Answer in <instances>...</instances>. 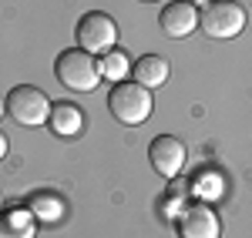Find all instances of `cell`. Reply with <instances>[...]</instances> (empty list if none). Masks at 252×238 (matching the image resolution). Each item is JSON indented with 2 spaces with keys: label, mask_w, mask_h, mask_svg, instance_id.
Instances as JSON below:
<instances>
[{
  "label": "cell",
  "mask_w": 252,
  "mask_h": 238,
  "mask_svg": "<svg viewBox=\"0 0 252 238\" xmlns=\"http://www.w3.org/2000/svg\"><path fill=\"white\" fill-rule=\"evenodd\" d=\"M152 107H155L152 91L141 87V84H135V80H118L115 87H111V94H108V111H111V118L121 121V124H128V128L145 124V121L152 118Z\"/></svg>",
  "instance_id": "cell-1"
},
{
  "label": "cell",
  "mask_w": 252,
  "mask_h": 238,
  "mask_svg": "<svg viewBox=\"0 0 252 238\" xmlns=\"http://www.w3.org/2000/svg\"><path fill=\"white\" fill-rule=\"evenodd\" d=\"M54 74L67 91H94L101 84V67H97L94 54H88L81 47L61 51L58 60H54Z\"/></svg>",
  "instance_id": "cell-2"
},
{
  "label": "cell",
  "mask_w": 252,
  "mask_h": 238,
  "mask_svg": "<svg viewBox=\"0 0 252 238\" xmlns=\"http://www.w3.org/2000/svg\"><path fill=\"white\" fill-rule=\"evenodd\" d=\"M198 27L212 40H232L246 30V10L235 0H205L198 10Z\"/></svg>",
  "instance_id": "cell-3"
},
{
  "label": "cell",
  "mask_w": 252,
  "mask_h": 238,
  "mask_svg": "<svg viewBox=\"0 0 252 238\" xmlns=\"http://www.w3.org/2000/svg\"><path fill=\"white\" fill-rule=\"evenodd\" d=\"M7 114L17 121V124H24V128H37V124H47V118H51V101H47V94L40 91V87H34V84H17L10 94H7Z\"/></svg>",
  "instance_id": "cell-4"
},
{
  "label": "cell",
  "mask_w": 252,
  "mask_h": 238,
  "mask_svg": "<svg viewBox=\"0 0 252 238\" xmlns=\"http://www.w3.org/2000/svg\"><path fill=\"white\" fill-rule=\"evenodd\" d=\"M74 37H78L81 51H88V54H108V51H115L118 24L104 10H88V14H81L78 27H74Z\"/></svg>",
  "instance_id": "cell-5"
},
{
  "label": "cell",
  "mask_w": 252,
  "mask_h": 238,
  "mask_svg": "<svg viewBox=\"0 0 252 238\" xmlns=\"http://www.w3.org/2000/svg\"><path fill=\"white\" fill-rule=\"evenodd\" d=\"M185 158H189L185 141L175 138V134H158V138L148 144V161H152V168H155L158 175H165V178H175V175L182 171Z\"/></svg>",
  "instance_id": "cell-6"
},
{
  "label": "cell",
  "mask_w": 252,
  "mask_h": 238,
  "mask_svg": "<svg viewBox=\"0 0 252 238\" xmlns=\"http://www.w3.org/2000/svg\"><path fill=\"white\" fill-rule=\"evenodd\" d=\"M175 228H178V238H219L222 235V221L215 215V208H209V205H189L178 215Z\"/></svg>",
  "instance_id": "cell-7"
},
{
  "label": "cell",
  "mask_w": 252,
  "mask_h": 238,
  "mask_svg": "<svg viewBox=\"0 0 252 238\" xmlns=\"http://www.w3.org/2000/svg\"><path fill=\"white\" fill-rule=\"evenodd\" d=\"M158 24H161V30H165L168 37L182 40L198 27V10H195V3H189V0H175V3H168V7L158 14Z\"/></svg>",
  "instance_id": "cell-8"
},
{
  "label": "cell",
  "mask_w": 252,
  "mask_h": 238,
  "mask_svg": "<svg viewBox=\"0 0 252 238\" xmlns=\"http://www.w3.org/2000/svg\"><path fill=\"white\" fill-rule=\"evenodd\" d=\"M47 128L58 134V138H74L84 131V111L71 101H58L51 104V118H47Z\"/></svg>",
  "instance_id": "cell-9"
},
{
  "label": "cell",
  "mask_w": 252,
  "mask_h": 238,
  "mask_svg": "<svg viewBox=\"0 0 252 238\" xmlns=\"http://www.w3.org/2000/svg\"><path fill=\"white\" fill-rule=\"evenodd\" d=\"M131 78H135V84L155 91V87H161L168 80V60L158 57V54H145V57H138L131 64Z\"/></svg>",
  "instance_id": "cell-10"
},
{
  "label": "cell",
  "mask_w": 252,
  "mask_h": 238,
  "mask_svg": "<svg viewBox=\"0 0 252 238\" xmlns=\"http://www.w3.org/2000/svg\"><path fill=\"white\" fill-rule=\"evenodd\" d=\"M34 232H37V225L27 212H20V208L0 212V238H34Z\"/></svg>",
  "instance_id": "cell-11"
},
{
  "label": "cell",
  "mask_w": 252,
  "mask_h": 238,
  "mask_svg": "<svg viewBox=\"0 0 252 238\" xmlns=\"http://www.w3.org/2000/svg\"><path fill=\"white\" fill-rule=\"evenodd\" d=\"M97 67H101V78L115 80V84L128 78V57H125L121 51H108V54H101Z\"/></svg>",
  "instance_id": "cell-12"
},
{
  "label": "cell",
  "mask_w": 252,
  "mask_h": 238,
  "mask_svg": "<svg viewBox=\"0 0 252 238\" xmlns=\"http://www.w3.org/2000/svg\"><path fill=\"white\" fill-rule=\"evenodd\" d=\"M7 148H10V144H7V134L0 131V161H3V155H7Z\"/></svg>",
  "instance_id": "cell-13"
},
{
  "label": "cell",
  "mask_w": 252,
  "mask_h": 238,
  "mask_svg": "<svg viewBox=\"0 0 252 238\" xmlns=\"http://www.w3.org/2000/svg\"><path fill=\"white\" fill-rule=\"evenodd\" d=\"M3 111H7V104H3V101H0V118H3Z\"/></svg>",
  "instance_id": "cell-14"
},
{
  "label": "cell",
  "mask_w": 252,
  "mask_h": 238,
  "mask_svg": "<svg viewBox=\"0 0 252 238\" xmlns=\"http://www.w3.org/2000/svg\"><path fill=\"white\" fill-rule=\"evenodd\" d=\"M0 208H3V198H0Z\"/></svg>",
  "instance_id": "cell-15"
},
{
  "label": "cell",
  "mask_w": 252,
  "mask_h": 238,
  "mask_svg": "<svg viewBox=\"0 0 252 238\" xmlns=\"http://www.w3.org/2000/svg\"><path fill=\"white\" fill-rule=\"evenodd\" d=\"M145 3H152V0H145Z\"/></svg>",
  "instance_id": "cell-16"
}]
</instances>
